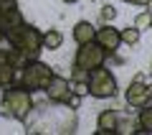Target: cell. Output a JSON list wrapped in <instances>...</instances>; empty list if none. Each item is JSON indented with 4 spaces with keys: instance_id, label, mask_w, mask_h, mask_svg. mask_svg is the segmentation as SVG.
Masks as SVG:
<instances>
[{
    "instance_id": "24",
    "label": "cell",
    "mask_w": 152,
    "mask_h": 135,
    "mask_svg": "<svg viewBox=\"0 0 152 135\" xmlns=\"http://www.w3.org/2000/svg\"><path fill=\"white\" fill-rule=\"evenodd\" d=\"M150 74H152V66H150Z\"/></svg>"
},
{
    "instance_id": "2",
    "label": "cell",
    "mask_w": 152,
    "mask_h": 135,
    "mask_svg": "<svg viewBox=\"0 0 152 135\" xmlns=\"http://www.w3.org/2000/svg\"><path fill=\"white\" fill-rule=\"evenodd\" d=\"M5 33H8V38H10L13 46L20 49V51H26L31 59H38L41 51L46 49L43 46V31L36 28L33 23H18V26L8 28Z\"/></svg>"
},
{
    "instance_id": "19",
    "label": "cell",
    "mask_w": 152,
    "mask_h": 135,
    "mask_svg": "<svg viewBox=\"0 0 152 135\" xmlns=\"http://www.w3.org/2000/svg\"><path fill=\"white\" fill-rule=\"evenodd\" d=\"M124 3H132V5H142V8H147V3H150V0H124Z\"/></svg>"
},
{
    "instance_id": "17",
    "label": "cell",
    "mask_w": 152,
    "mask_h": 135,
    "mask_svg": "<svg viewBox=\"0 0 152 135\" xmlns=\"http://www.w3.org/2000/svg\"><path fill=\"white\" fill-rule=\"evenodd\" d=\"M71 89L84 97V94H89V82H74V79H71Z\"/></svg>"
},
{
    "instance_id": "25",
    "label": "cell",
    "mask_w": 152,
    "mask_h": 135,
    "mask_svg": "<svg viewBox=\"0 0 152 135\" xmlns=\"http://www.w3.org/2000/svg\"><path fill=\"white\" fill-rule=\"evenodd\" d=\"M150 28H152V21H150Z\"/></svg>"
},
{
    "instance_id": "13",
    "label": "cell",
    "mask_w": 152,
    "mask_h": 135,
    "mask_svg": "<svg viewBox=\"0 0 152 135\" xmlns=\"http://www.w3.org/2000/svg\"><path fill=\"white\" fill-rule=\"evenodd\" d=\"M129 133H140V122L132 117H119V128H117V135H129Z\"/></svg>"
},
{
    "instance_id": "18",
    "label": "cell",
    "mask_w": 152,
    "mask_h": 135,
    "mask_svg": "<svg viewBox=\"0 0 152 135\" xmlns=\"http://www.w3.org/2000/svg\"><path fill=\"white\" fill-rule=\"evenodd\" d=\"M81 94H76V92H71V97L69 99H66V107H69V110H79V107H81Z\"/></svg>"
},
{
    "instance_id": "20",
    "label": "cell",
    "mask_w": 152,
    "mask_h": 135,
    "mask_svg": "<svg viewBox=\"0 0 152 135\" xmlns=\"http://www.w3.org/2000/svg\"><path fill=\"white\" fill-rule=\"evenodd\" d=\"M147 97H150V102H152V82L147 84Z\"/></svg>"
},
{
    "instance_id": "8",
    "label": "cell",
    "mask_w": 152,
    "mask_h": 135,
    "mask_svg": "<svg viewBox=\"0 0 152 135\" xmlns=\"http://www.w3.org/2000/svg\"><path fill=\"white\" fill-rule=\"evenodd\" d=\"M124 99L129 107H145L147 102H150V97H147V82L142 79H132L129 84H127V92H124Z\"/></svg>"
},
{
    "instance_id": "16",
    "label": "cell",
    "mask_w": 152,
    "mask_h": 135,
    "mask_svg": "<svg viewBox=\"0 0 152 135\" xmlns=\"http://www.w3.org/2000/svg\"><path fill=\"white\" fill-rule=\"evenodd\" d=\"M150 21H152V13H150V10H145V13H140V16L134 18V26L142 31V28H147V26H150Z\"/></svg>"
},
{
    "instance_id": "10",
    "label": "cell",
    "mask_w": 152,
    "mask_h": 135,
    "mask_svg": "<svg viewBox=\"0 0 152 135\" xmlns=\"http://www.w3.org/2000/svg\"><path fill=\"white\" fill-rule=\"evenodd\" d=\"M74 41L81 46V43H89V41H96V28H94V23L89 21H79L74 26Z\"/></svg>"
},
{
    "instance_id": "4",
    "label": "cell",
    "mask_w": 152,
    "mask_h": 135,
    "mask_svg": "<svg viewBox=\"0 0 152 135\" xmlns=\"http://www.w3.org/2000/svg\"><path fill=\"white\" fill-rule=\"evenodd\" d=\"M119 92V84H117V76L109 71V66H96L91 69V76H89V94L96 99H112Z\"/></svg>"
},
{
    "instance_id": "3",
    "label": "cell",
    "mask_w": 152,
    "mask_h": 135,
    "mask_svg": "<svg viewBox=\"0 0 152 135\" xmlns=\"http://www.w3.org/2000/svg\"><path fill=\"white\" fill-rule=\"evenodd\" d=\"M53 66L41 59H31L20 71H18V84L26 87L28 92H46L48 82L53 79Z\"/></svg>"
},
{
    "instance_id": "6",
    "label": "cell",
    "mask_w": 152,
    "mask_h": 135,
    "mask_svg": "<svg viewBox=\"0 0 152 135\" xmlns=\"http://www.w3.org/2000/svg\"><path fill=\"white\" fill-rule=\"evenodd\" d=\"M71 92H74L71 89V79H66L61 74H53V79L46 87V99L51 105H66V99L71 97Z\"/></svg>"
},
{
    "instance_id": "23",
    "label": "cell",
    "mask_w": 152,
    "mask_h": 135,
    "mask_svg": "<svg viewBox=\"0 0 152 135\" xmlns=\"http://www.w3.org/2000/svg\"><path fill=\"white\" fill-rule=\"evenodd\" d=\"M64 3H79V0H64Z\"/></svg>"
},
{
    "instance_id": "11",
    "label": "cell",
    "mask_w": 152,
    "mask_h": 135,
    "mask_svg": "<svg viewBox=\"0 0 152 135\" xmlns=\"http://www.w3.org/2000/svg\"><path fill=\"white\" fill-rule=\"evenodd\" d=\"M61 43H64V33L58 28H46L43 31V46L46 51H58Z\"/></svg>"
},
{
    "instance_id": "9",
    "label": "cell",
    "mask_w": 152,
    "mask_h": 135,
    "mask_svg": "<svg viewBox=\"0 0 152 135\" xmlns=\"http://www.w3.org/2000/svg\"><path fill=\"white\" fill-rule=\"evenodd\" d=\"M119 117H122V112H117V110H102L96 117V133L99 135H117Z\"/></svg>"
},
{
    "instance_id": "15",
    "label": "cell",
    "mask_w": 152,
    "mask_h": 135,
    "mask_svg": "<svg viewBox=\"0 0 152 135\" xmlns=\"http://www.w3.org/2000/svg\"><path fill=\"white\" fill-rule=\"evenodd\" d=\"M99 18H102V23H112L114 18H117V8L109 5V3L102 5V8H99Z\"/></svg>"
},
{
    "instance_id": "5",
    "label": "cell",
    "mask_w": 152,
    "mask_h": 135,
    "mask_svg": "<svg viewBox=\"0 0 152 135\" xmlns=\"http://www.w3.org/2000/svg\"><path fill=\"white\" fill-rule=\"evenodd\" d=\"M107 64V51L99 46L96 41H89V43H81L76 49V56H74V66H81V69H96V66H104Z\"/></svg>"
},
{
    "instance_id": "22",
    "label": "cell",
    "mask_w": 152,
    "mask_h": 135,
    "mask_svg": "<svg viewBox=\"0 0 152 135\" xmlns=\"http://www.w3.org/2000/svg\"><path fill=\"white\" fill-rule=\"evenodd\" d=\"M147 10H150V13H152V0H150V3H147Z\"/></svg>"
},
{
    "instance_id": "12",
    "label": "cell",
    "mask_w": 152,
    "mask_h": 135,
    "mask_svg": "<svg viewBox=\"0 0 152 135\" xmlns=\"http://www.w3.org/2000/svg\"><path fill=\"white\" fill-rule=\"evenodd\" d=\"M137 122H140V133H150L152 135V102H147L145 107H140Z\"/></svg>"
},
{
    "instance_id": "7",
    "label": "cell",
    "mask_w": 152,
    "mask_h": 135,
    "mask_svg": "<svg viewBox=\"0 0 152 135\" xmlns=\"http://www.w3.org/2000/svg\"><path fill=\"white\" fill-rule=\"evenodd\" d=\"M96 43L107 51V54H117L119 46L124 43V41H122V31H119V28H114L112 23H104L102 28H96Z\"/></svg>"
},
{
    "instance_id": "14",
    "label": "cell",
    "mask_w": 152,
    "mask_h": 135,
    "mask_svg": "<svg viewBox=\"0 0 152 135\" xmlns=\"http://www.w3.org/2000/svg\"><path fill=\"white\" fill-rule=\"evenodd\" d=\"M140 38H142V31H140L137 26L124 28V31H122V41H124L127 46H137V43H140Z\"/></svg>"
},
{
    "instance_id": "1",
    "label": "cell",
    "mask_w": 152,
    "mask_h": 135,
    "mask_svg": "<svg viewBox=\"0 0 152 135\" xmlns=\"http://www.w3.org/2000/svg\"><path fill=\"white\" fill-rule=\"evenodd\" d=\"M33 110H36L33 92H28L26 87H20V84H13V87H8V89H5L3 102H0V117L18 120V122L26 125Z\"/></svg>"
},
{
    "instance_id": "21",
    "label": "cell",
    "mask_w": 152,
    "mask_h": 135,
    "mask_svg": "<svg viewBox=\"0 0 152 135\" xmlns=\"http://www.w3.org/2000/svg\"><path fill=\"white\" fill-rule=\"evenodd\" d=\"M3 94H5V89H3V87H0V102H3Z\"/></svg>"
}]
</instances>
